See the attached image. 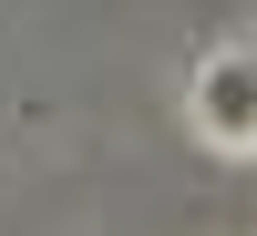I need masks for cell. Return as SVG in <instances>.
Masks as SVG:
<instances>
[{"label":"cell","instance_id":"6da1fadb","mask_svg":"<svg viewBox=\"0 0 257 236\" xmlns=\"http://www.w3.org/2000/svg\"><path fill=\"white\" fill-rule=\"evenodd\" d=\"M185 123H196L216 154H257V52H216L196 82H185Z\"/></svg>","mask_w":257,"mask_h":236}]
</instances>
